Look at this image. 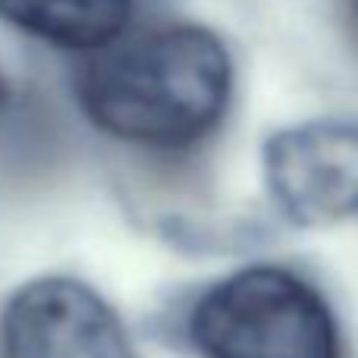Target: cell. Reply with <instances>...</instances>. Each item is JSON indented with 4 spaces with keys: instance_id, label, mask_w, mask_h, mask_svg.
Masks as SVG:
<instances>
[{
    "instance_id": "1",
    "label": "cell",
    "mask_w": 358,
    "mask_h": 358,
    "mask_svg": "<svg viewBox=\"0 0 358 358\" xmlns=\"http://www.w3.org/2000/svg\"><path fill=\"white\" fill-rule=\"evenodd\" d=\"M233 54L195 22L113 41L76 76L79 107L101 132L151 151H182L223 123L233 101Z\"/></svg>"
},
{
    "instance_id": "2",
    "label": "cell",
    "mask_w": 358,
    "mask_h": 358,
    "mask_svg": "<svg viewBox=\"0 0 358 358\" xmlns=\"http://www.w3.org/2000/svg\"><path fill=\"white\" fill-rule=\"evenodd\" d=\"M192 336L208 358H336L334 311L305 277L252 264L214 283L192 311Z\"/></svg>"
},
{
    "instance_id": "3",
    "label": "cell",
    "mask_w": 358,
    "mask_h": 358,
    "mask_svg": "<svg viewBox=\"0 0 358 358\" xmlns=\"http://www.w3.org/2000/svg\"><path fill=\"white\" fill-rule=\"evenodd\" d=\"M277 208L299 227L358 220V120L317 117L273 132L261 151Z\"/></svg>"
},
{
    "instance_id": "4",
    "label": "cell",
    "mask_w": 358,
    "mask_h": 358,
    "mask_svg": "<svg viewBox=\"0 0 358 358\" xmlns=\"http://www.w3.org/2000/svg\"><path fill=\"white\" fill-rule=\"evenodd\" d=\"M3 358H138L113 308L69 277L25 283L0 317Z\"/></svg>"
},
{
    "instance_id": "5",
    "label": "cell",
    "mask_w": 358,
    "mask_h": 358,
    "mask_svg": "<svg viewBox=\"0 0 358 358\" xmlns=\"http://www.w3.org/2000/svg\"><path fill=\"white\" fill-rule=\"evenodd\" d=\"M136 0H0V19L69 50H104L120 41Z\"/></svg>"
},
{
    "instance_id": "6",
    "label": "cell",
    "mask_w": 358,
    "mask_h": 358,
    "mask_svg": "<svg viewBox=\"0 0 358 358\" xmlns=\"http://www.w3.org/2000/svg\"><path fill=\"white\" fill-rule=\"evenodd\" d=\"M3 94H6V88H3V79H0V101H3Z\"/></svg>"
},
{
    "instance_id": "7",
    "label": "cell",
    "mask_w": 358,
    "mask_h": 358,
    "mask_svg": "<svg viewBox=\"0 0 358 358\" xmlns=\"http://www.w3.org/2000/svg\"><path fill=\"white\" fill-rule=\"evenodd\" d=\"M352 6H355V10H352V16H355V22H358V0H355V3H352Z\"/></svg>"
}]
</instances>
